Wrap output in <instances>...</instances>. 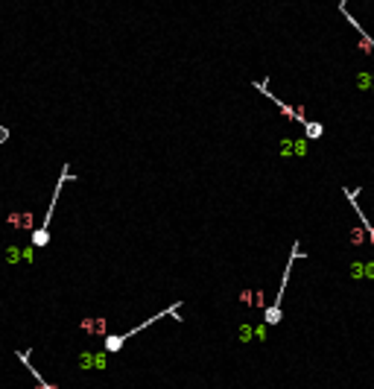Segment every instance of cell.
I'll list each match as a JSON object with an SVG mask.
<instances>
[{
	"mask_svg": "<svg viewBox=\"0 0 374 389\" xmlns=\"http://www.w3.org/2000/svg\"><path fill=\"white\" fill-rule=\"evenodd\" d=\"M178 307H181V302H175L173 307H167V310H161V313H155V316H149L146 322H140V325H135L132 331H126V334H105V354H114V351H120L123 345H126V340H132L135 334H140L143 328H149L152 322H158V319H164V316H173V313H178Z\"/></svg>",
	"mask_w": 374,
	"mask_h": 389,
	"instance_id": "obj_1",
	"label": "cell"
},
{
	"mask_svg": "<svg viewBox=\"0 0 374 389\" xmlns=\"http://www.w3.org/2000/svg\"><path fill=\"white\" fill-rule=\"evenodd\" d=\"M70 178V167L65 164L61 167V176H58V185H56V190H53V202H50V208H47V214H44V223L38 225L33 231V246L35 249H41V246H47L50 243V223H53V211H56V202H58V193H61V185Z\"/></svg>",
	"mask_w": 374,
	"mask_h": 389,
	"instance_id": "obj_2",
	"label": "cell"
},
{
	"mask_svg": "<svg viewBox=\"0 0 374 389\" xmlns=\"http://www.w3.org/2000/svg\"><path fill=\"white\" fill-rule=\"evenodd\" d=\"M295 258H301V249H298V243H295V249H292L290 263L284 266V275H280V290H278V295H275V302H272V305L263 310V319H266V325H278L280 319H284L280 302H284V290H287V281H290V272H292V263H295Z\"/></svg>",
	"mask_w": 374,
	"mask_h": 389,
	"instance_id": "obj_3",
	"label": "cell"
},
{
	"mask_svg": "<svg viewBox=\"0 0 374 389\" xmlns=\"http://www.w3.org/2000/svg\"><path fill=\"white\" fill-rule=\"evenodd\" d=\"M6 223L15 228V231H35V214L33 211H12L6 217Z\"/></svg>",
	"mask_w": 374,
	"mask_h": 389,
	"instance_id": "obj_4",
	"label": "cell"
},
{
	"mask_svg": "<svg viewBox=\"0 0 374 389\" xmlns=\"http://www.w3.org/2000/svg\"><path fill=\"white\" fill-rule=\"evenodd\" d=\"M3 260H6V263H12V266H15V263H21V260H26V263H29V260H33V246H26V249L9 246V249H6V255H3Z\"/></svg>",
	"mask_w": 374,
	"mask_h": 389,
	"instance_id": "obj_5",
	"label": "cell"
},
{
	"mask_svg": "<svg viewBox=\"0 0 374 389\" xmlns=\"http://www.w3.org/2000/svg\"><path fill=\"white\" fill-rule=\"evenodd\" d=\"M79 328L85 331V334H94V337H105V319L103 316H88V319H82L79 322Z\"/></svg>",
	"mask_w": 374,
	"mask_h": 389,
	"instance_id": "obj_6",
	"label": "cell"
},
{
	"mask_svg": "<svg viewBox=\"0 0 374 389\" xmlns=\"http://www.w3.org/2000/svg\"><path fill=\"white\" fill-rule=\"evenodd\" d=\"M345 196H348V202H351V208H354V211H357V217H360V223H362V228H365V231H368V237H371V243H374V225L368 223V217H365V214L360 211V205H357V190H348L345 188Z\"/></svg>",
	"mask_w": 374,
	"mask_h": 389,
	"instance_id": "obj_7",
	"label": "cell"
},
{
	"mask_svg": "<svg viewBox=\"0 0 374 389\" xmlns=\"http://www.w3.org/2000/svg\"><path fill=\"white\" fill-rule=\"evenodd\" d=\"M18 357H21V363L26 366L29 372H33V377H35V389H56L53 383H47L44 377H41V372H38V369H35L33 363H29V351H18Z\"/></svg>",
	"mask_w": 374,
	"mask_h": 389,
	"instance_id": "obj_8",
	"label": "cell"
},
{
	"mask_svg": "<svg viewBox=\"0 0 374 389\" xmlns=\"http://www.w3.org/2000/svg\"><path fill=\"white\" fill-rule=\"evenodd\" d=\"M79 366L82 369H105V351L103 354H91V351L79 354Z\"/></svg>",
	"mask_w": 374,
	"mask_h": 389,
	"instance_id": "obj_9",
	"label": "cell"
},
{
	"mask_svg": "<svg viewBox=\"0 0 374 389\" xmlns=\"http://www.w3.org/2000/svg\"><path fill=\"white\" fill-rule=\"evenodd\" d=\"M304 132H307V138H322V123L307 120V123H304Z\"/></svg>",
	"mask_w": 374,
	"mask_h": 389,
	"instance_id": "obj_10",
	"label": "cell"
},
{
	"mask_svg": "<svg viewBox=\"0 0 374 389\" xmlns=\"http://www.w3.org/2000/svg\"><path fill=\"white\" fill-rule=\"evenodd\" d=\"M9 141V129H6V126H0V143H6Z\"/></svg>",
	"mask_w": 374,
	"mask_h": 389,
	"instance_id": "obj_11",
	"label": "cell"
}]
</instances>
